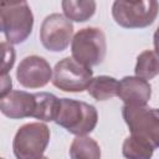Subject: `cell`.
I'll list each match as a JSON object with an SVG mask.
<instances>
[{"instance_id": "6da1fadb", "label": "cell", "mask_w": 159, "mask_h": 159, "mask_svg": "<svg viewBox=\"0 0 159 159\" xmlns=\"http://www.w3.org/2000/svg\"><path fill=\"white\" fill-rule=\"evenodd\" d=\"M1 31L9 43L25 41L32 31L34 16L26 1H0Z\"/></svg>"}, {"instance_id": "7a4b0ae2", "label": "cell", "mask_w": 159, "mask_h": 159, "mask_svg": "<svg viewBox=\"0 0 159 159\" xmlns=\"http://www.w3.org/2000/svg\"><path fill=\"white\" fill-rule=\"evenodd\" d=\"M97 120L98 114L93 106L70 98L60 99V109L55 122L70 133L77 137L86 135L94 129Z\"/></svg>"}, {"instance_id": "3957f363", "label": "cell", "mask_w": 159, "mask_h": 159, "mask_svg": "<svg viewBox=\"0 0 159 159\" xmlns=\"http://www.w3.org/2000/svg\"><path fill=\"white\" fill-rule=\"evenodd\" d=\"M159 11V4L155 0L123 1L113 2L112 15L116 22L127 29L147 27L155 20Z\"/></svg>"}, {"instance_id": "277c9868", "label": "cell", "mask_w": 159, "mask_h": 159, "mask_svg": "<svg viewBox=\"0 0 159 159\" xmlns=\"http://www.w3.org/2000/svg\"><path fill=\"white\" fill-rule=\"evenodd\" d=\"M71 50L73 58L87 67L101 63L107 50L103 31L97 27L80 30L72 39Z\"/></svg>"}, {"instance_id": "5b68a950", "label": "cell", "mask_w": 159, "mask_h": 159, "mask_svg": "<svg viewBox=\"0 0 159 159\" xmlns=\"http://www.w3.org/2000/svg\"><path fill=\"white\" fill-rule=\"evenodd\" d=\"M50 140V130L43 123H27L19 128L12 149L17 159H41Z\"/></svg>"}, {"instance_id": "8992f818", "label": "cell", "mask_w": 159, "mask_h": 159, "mask_svg": "<svg viewBox=\"0 0 159 159\" xmlns=\"http://www.w3.org/2000/svg\"><path fill=\"white\" fill-rule=\"evenodd\" d=\"M123 118L134 135H139L150 142L154 148H159V109L145 106H124Z\"/></svg>"}, {"instance_id": "52a82bcc", "label": "cell", "mask_w": 159, "mask_h": 159, "mask_svg": "<svg viewBox=\"0 0 159 159\" xmlns=\"http://www.w3.org/2000/svg\"><path fill=\"white\" fill-rule=\"evenodd\" d=\"M92 70L73 57H66L56 63L53 68L52 83L65 92H82L92 82Z\"/></svg>"}, {"instance_id": "ba28073f", "label": "cell", "mask_w": 159, "mask_h": 159, "mask_svg": "<svg viewBox=\"0 0 159 159\" xmlns=\"http://www.w3.org/2000/svg\"><path fill=\"white\" fill-rule=\"evenodd\" d=\"M73 25L61 14H51L45 17L41 30H40V40L45 48L60 52L63 51L72 37Z\"/></svg>"}, {"instance_id": "9c48e42d", "label": "cell", "mask_w": 159, "mask_h": 159, "mask_svg": "<svg viewBox=\"0 0 159 159\" xmlns=\"http://www.w3.org/2000/svg\"><path fill=\"white\" fill-rule=\"evenodd\" d=\"M52 71L48 62L39 56L25 57L16 70V77L21 86L26 88H40L48 83Z\"/></svg>"}, {"instance_id": "30bf717a", "label": "cell", "mask_w": 159, "mask_h": 159, "mask_svg": "<svg viewBox=\"0 0 159 159\" xmlns=\"http://www.w3.org/2000/svg\"><path fill=\"white\" fill-rule=\"evenodd\" d=\"M35 106V94L24 91H11L5 97L0 98V109L2 114L12 119L32 117Z\"/></svg>"}, {"instance_id": "8fae6325", "label": "cell", "mask_w": 159, "mask_h": 159, "mask_svg": "<svg viewBox=\"0 0 159 159\" xmlns=\"http://www.w3.org/2000/svg\"><path fill=\"white\" fill-rule=\"evenodd\" d=\"M150 84L139 77H124L119 82L118 97L124 106H145L150 99Z\"/></svg>"}, {"instance_id": "7c38bea8", "label": "cell", "mask_w": 159, "mask_h": 159, "mask_svg": "<svg viewBox=\"0 0 159 159\" xmlns=\"http://www.w3.org/2000/svg\"><path fill=\"white\" fill-rule=\"evenodd\" d=\"M35 99L36 106L32 117L45 122L55 120L60 109V99L56 96L46 92L35 93Z\"/></svg>"}, {"instance_id": "4fadbf2b", "label": "cell", "mask_w": 159, "mask_h": 159, "mask_svg": "<svg viewBox=\"0 0 159 159\" xmlns=\"http://www.w3.org/2000/svg\"><path fill=\"white\" fill-rule=\"evenodd\" d=\"M88 93L97 101H106L118 96L119 82L109 76H98L92 80L87 88Z\"/></svg>"}, {"instance_id": "5bb4252c", "label": "cell", "mask_w": 159, "mask_h": 159, "mask_svg": "<svg viewBox=\"0 0 159 159\" xmlns=\"http://www.w3.org/2000/svg\"><path fill=\"white\" fill-rule=\"evenodd\" d=\"M122 152L127 159H150L154 145L139 135L130 134V137L124 140Z\"/></svg>"}, {"instance_id": "9a60e30c", "label": "cell", "mask_w": 159, "mask_h": 159, "mask_svg": "<svg viewBox=\"0 0 159 159\" xmlns=\"http://www.w3.org/2000/svg\"><path fill=\"white\" fill-rule=\"evenodd\" d=\"M70 157L71 159H101V148L94 139L78 135L71 144Z\"/></svg>"}, {"instance_id": "2e32d148", "label": "cell", "mask_w": 159, "mask_h": 159, "mask_svg": "<svg viewBox=\"0 0 159 159\" xmlns=\"http://www.w3.org/2000/svg\"><path fill=\"white\" fill-rule=\"evenodd\" d=\"M62 10L68 20L83 22L87 21L94 14L96 2L93 0H87V1L65 0L62 1Z\"/></svg>"}, {"instance_id": "e0dca14e", "label": "cell", "mask_w": 159, "mask_h": 159, "mask_svg": "<svg viewBox=\"0 0 159 159\" xmlns=\"http://www.w3.org/2000/svg\"><path fill=\"white\" fill-rule=\"evenodd\" d=\"M135 75L143 80H152L159 73V55L155 51L147 50L142 52L137 58Z\"/></svg>"}, {"instance_id": "ac0fdd59", "label": "cell", "mask_w": 159, "mask_h": 159, "mask_svg": "<svg viewBox=\"0 0 159 159\" xmlns=\"http://www.w3.org/2000/svg\"><path fill=\"white\" fill-rule=\"evenodd\" d=\"M1 48H2V66H1V76L7 75L9 70L12 67L14 61H15V52L9 42H1Z\"/></svg>"}, {"instance_id": "d6986e66", "label": "cell", "mask_w": 159, "mask_h": 159, "mask_svg": "<svg viewBox=\"0 0 159 159\" xmlns=\"http://www.w3.org/2000/svg\"><path fill=\"white\" fill-rule=\"evenodd\" d=\"M11 86H12V82H11L10 76H7V75L1 76V91H0V98L5 97L6 94H9V93L11 92Z\"/></svg>"}, {"instance_id": "ffe728a7", "label": "cell", "mask_w": 159, "mask_h": 159, "mask_svg": "<svg viewBox=\"0 0 159 159\" xmlns=\"http://www.w3.org/2000/svg\"><path fill=\"white\" fill-rule=\"evenodd\" d=\"M154 48H155L157 55H159V27L154 32Z\"/></svg>"}, {"instance_id": "44dd1931", "label": "cell", "mask_w": 159, "mask_h": 159, "mask_svg": "<svg viewBox=\"0 0 159 159\" xmlns=\"http://www.w3.org/2000/svg\"><path fill=\"white\" fill-rule=\"evenodd\" d=\"M41 159H47V158H46V157H42V158H41Z\"/></svg>"}]
</instances>
